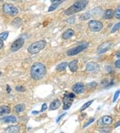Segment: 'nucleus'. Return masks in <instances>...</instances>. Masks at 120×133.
Returning a JSON list of instances; mask_svg holds the SVG:
<instances>
[{"mask_svg":"<svg viewBox=\"0 0 120 133\" xmlns=\"http://www.w3.org/2000/svg\"><path fill=\"white\" fill-rule=\"evenodd\" d=\"M115 65L117 69H120V59L116 61V62H115Z\"/></svg>","mask_w":120,"mask_h":133,"instance_id":"obj_34","label":"nucleus"},{"mask_svg":"<svg viewBox=\"0 0 120 133\" xmlns=\"http://www.w3.org/2000/svg\"><path fill=\"white\" fill-rule=\"evenodd\" d=\"M113 16H114V12H113V11L111 10H107L105 11L103 18L106 19H111Z\"/></svg>","mask_w":120,"mask_h":133,"instance_id":"obj_20","label":"nucleus"},{"mask_svg":"<svg viewBox=\"0 0 120 133\" xmlns=\"http://www.w3.org/2000/svg\"><path fill=\"white\" fill-rule=\"evenodd\" d=\"M91 18V15L89 12H86L84 14L82 15L81 17H80V19H82V20H87V19H89L90 18Z\"/></svg>","mask_w":120,"mask_h":133,"instance_id":"obj_26","label":"nucleus"},{"mask_svg":"<svg viewBox=\"0 0 120 133\" xmlns=\"http://www.w3.org/2000/svg\"><path fill=\"white\" fill-rule=\"evenodd\" d=\"M99 121H101V123L104 125H109L112 123L113 122V119L109 116H104L101 118V120H99Z\"/></svg>","mask_w":120,"mask_h":133,"instance_id":"obj_17","label":"nucleus"},{"mask_svg":"<svg viewBox=\"0 0 120 133\" xmlns=\"http://www.w3.org/2000/svg\"><path fill=\"white\" fill-rule=\"evenodd\" d=\"M24 42H25V40L22 38H19L15 40L11 44V50L12 52H16V51L19 50L23 46Z\"/></svg>","mask_w":120,"mask_h":133,"instance_id":"obj_8","label":"nucleus"},{"mask_svg":"<svg viewBox=\"0 0 120 133\" xmlns=\"http://www.w3.org/2000/svg\"><path fill=\"white\" fill-rule=\"evenodd\" d=\"M74 34H75V32H74V30L68 29L63 33L62 38L64 40H68V39L73 37L74 36Z\"/></svg>","mask_w":120,"mask_h":133,"instance_id":"obj_15","label":"nucleus"},{"mask_svg":"<svg viewBox=\"0 0 120 133\" xmlns=\"http://www.w3.org/2000/svg\"><path fill=\"white\" fill-rule=\"evenodd\" d=\"M94 120H95V119H94V118H91V119H90V120H88L87 122H85V124L83 125V128H86V127H88V126H89V125L91 124L92 123V122H93V121H94Z\"/></svg>","mask_w":120,"mask_h":133,"instance_id":"obj_30","label":"nucleus"},{"mask_svg":"<svg viewBox=\"0 0 120 133\" xmlns=\"http://www.w3.org/2000/svg\"><path fill=\"white\" fill-rule=\"evenodd\" d=\"M75 97L74 94L69 93V94H66L63 97V109L64 110H67L70 108L72 103L74 102V98Z\"/></svg>","mask_w":120,"mask_h":133,"instance_id":"obj_5","label":"nucleus"},{"mask_svg":"<svg viewBox=\"0 0 120 133\" xmlns=\"http://www.w3.org/2000/svg\"><path fill=\"white\" fill-rule=\"evenodd\" d=\"M46 44V41H44V40L37 41V42H34V43H33V44L29 46L28 49H27V51H28L29 53L35 55V54L38 53L41 50H43L45 47Z\"/></svg>","mask_w":120,"mask_h":133,"instance_id":"obj_3","label":"nucleus"},{"mask_svg":"<svg viewBox=\"0 0 120 133\" xmlns=\"http://www.w3.org/2000/svg\"><path fill=\"white\" fill-rule=\"evenodd\" d=\"M8 35H9V32L7 31H5V32H3L1 33L0 34V40L2 41H5L8 37Z\"/></svg>","mask_w":120,"mask_h":133,"instance_id":"obj_25","label":"nucleus"},{"mask_svg":"<svg viewBox=\"0 0 120 133\" xmlns=\"http://www.w3.org/2000/svg\"><path fill=\"white\" fill-rule=\"evenodd\" d=\"M46 67L40 62H36L32 65L30 69L31 77L35 80L42 79L46 74Z\"/></svg>","mask_w":120,"mask_h":133,"instance_id":"obj_1","label":"nucleus"},{"mask_svg":"<svg viewBox=\"0 0 120 133\" xmlns=\"http://www.w3.org/2000/svg\"><path fill=\"white\" fill-rule=\"evenodd\" d=\"M119 110H120V104H119Z\"/></svg>","mask_w":120,"mask_h":133,"instance_id":"obj_42","label":"nucleus"},{"mask_svg":"<svg viewBox=\"0 0 120 133\" xmlns=\"http://www.w3.org/2000/svg\"><path fill=\"white\" fill-rule=\"evenodd\" d=\"M93 102V100H91V101H89V102H86L85 104H83V105L82 106V108H80V111L81 112H82V111H84L85 110H86L87 108H89L90 106V105H91V104Z\"/></svg>","mask_w":120,"mask_h":133,"instance_id":"obj_24","label":"nucleus"},{"mask_svg":"<svg viewBox=\"0 0 120 133\" xmlns=\"http://www.w3.org/2000/svg\"><path fill=\"white\" fill-rule=\"evenodd\" d=\"M120 94V90H117V91L115 92V94H114V99H113V102H115V101L117 100V99L119 97V95Z\"/></svg>","mask_w":120,"mask_h":133,"instance_id":"obj_29","label":"nucleus"},{"mask_svg":"<svg viewBox=\"0 0 120 133\" xmlns=\"http://www.w3.org/2000/svg\"><path fill=\"white\" fill-rule=\"evenodd\" d=\"M3 45H4V43H3V41L0 40V49H2L3 47Z\"/></svg>","mask_w":120,"mask_h":133,"instance_id":"obj_36","label":"nucleus"},{"mask_svg":"<svg viewBox=\"0 0 120 133\" xmlns=\"http://www.w3.org/2000/svg\"><path fill=\"white\" fill-rule=\"evenodd\" d=\"M20 130V127L19 126H10V127H8L7 128L5 129V131L7 132H11V133H13V132H18Z\"/></svg>","mask_w":120,"mask_h":133,"instance_id":"obj_19","label":"nucleus"},{"mask_svg":"<svg viewBox=\"0 0 120 133\" xmlns=\"http://www.w3.org/2000/svg\"><path fill=\"white\" fill-rule=\"evenodd\" d=\"M86 70L88 72L96 73L99 70V66L97 63L94 62H90L86 65Z\"/></svg>","mask_w":120,"mask_h":133,"instance_id":"obj_10","label":"nucleus"},{"mask_svg":"<svg viewBox=\"0 0 120 133\" xmlns=\"http://www.w3.org/2000/svg\"><path fill=\"white\" fill-rule=\"evenodd\" d=\"M39 112H35V111H34V112H32V114H38Z\"/></svg>","mask_w":120,"mask_h":133,"instance_id":"obj_40","label":"nucleus"},{"mask_svg":"<svg viewBox=\"0 0 120 133\" xmlns=\"http://www.w3.org/2000/svg\"><path fill=\"white\" fill-rule=\"evenodd\" d=\"M61 105V102L58 99H55L50 104V110H55L59 108V106Z\"/></svg>","mask_w":120,"mask_h":133,"instance_id":"obj_16","label":"nucleus"},{"mask_svg":"<svg viewBox=\"0 0 120 133\" xmlns=\"http://www.w3.org/2000/svg\"><path fill=\"white\" fill-rule=\"evenodd\" d=\"M67 22L68 23H70V24H73V23L75 22V18H70L67 19Z\"/></svg>","mask_w":120,"mask_h":133,"instance_id":"obj_33","label":"nucleus"},{"mask_svg":"<svg viewBox=\"0 0 120 133\" xmlns=\"http://www.w3.org/2000/svg\"><path fill=\"white\" fill-rule=\"evenodd\" d=\"M67 66H69V70L72 73H75L78 69V60L75 59V60L71 61Z\"/></svg>","mask_w":120,"mask_h":133,"instance_id":"obj_13","label":"nucleus"},{"mask_svg":"<svg viewBox=\"0 0 120 133\" xmlns=\"http://www.w3.org/2000/svg\"><path fill=\"white\" fill-rule=\"evenodd\" d=\"M25 108H26V105H24V104H18V105H17L16 106H15L14 110L17 113H20V112H23Z\"/></svg>","mask_w":120,"mask_h":133,"instance_id":"obj_22","label":"nucleus"},{"mask_svg":"<svg viewBox=\"0 0 120 133\" xmlns=\"http://www.w3.org/2000/svg\"><path fill=\"white\" fill-rule=\"evenodd\" d=\"M72 89L75 94H80L83 92L84 89H85V87H84V85L82 83H77L72 87Z\"/></svg>","mask_w":120,"mask_h":133,"instance_id":"obj_11","label":"nucleus"},{"mask_svg":"<svg viewBox=\"0 0 120 133\" xmlns=\"http://www.w3.org/2000/svg\"><path fill=\"white\" fill-rule=\"evenodd\" d=\"M11 111V108L7 105H2L0 106V116L9 114Z\"/></svg>","mask_w":120,"mask_h":133,"instance_id":"obj_18","label":"nucleus"},{"mask_svg":"<svg viewBox=\"0 0 120 133\" xmlns=\"http://www.w3.org/2000/svg\"><path fill=\"white\" fill-rule=\"evenodd\" d=\"M116 57H117V58H120V51H119V52H117V55H116Z\"/></svg>","mask_w":120,"mask_h":133,"instance_id":"obj_39","label":"nucleus"},{"mask_svg":"<svg viewBox=\"0 0 120 133\" xmlns=\"http://www.w3.org/2000/svg\"><path fill=\"white\" fill-rule=\"evenodd\" d=\"M114 16L117 18V19H120V6H118L115 10V12L114 13Z\"/></svg>","mask_w":120,"mask_h":133,"instance_id":"obj_27","label":"nucleus"},{"mask_svg":"<svg viewBox=\"0 0 120 133\" xmlns=\"http://www.w3.org/2000/svg\"><path fill=\"white\" fill-rule=\"evenodd\" d=\"M0 121L3 123H15L17 122V118L14 116H9L3 117Z\"/></svg>","mask_w":120,"mask_h":133,"instance_id":"obj_14","label":"nucleus"},{"mask_svg":"<svg viewBox=\"0 0 120 133\" xmlns=\"http://www.w3.org/2000/svg\"><path fill=\"white\" fill-rule=\"evenodd\" d=\"M7 93H10L11 91V88H10V87L8 85H7Z\"/></svg>","mask_w":120,"mask_h":133,"instance_id":"obj_37","label":"nucleus"},{"mask_svg":"<svg viewBox=\"0 0 120 133\" xmlns=\"http://www.w3.org/2000/svg\"><path fill=\"white\" fill-rule=\"evenodd\" d=\"M67 65H68V63H67V62H63V63L59 64L58 66H56V69L58 70V71H64L67 68Z\"/></svg>","mask_w":120,"mask_h":133,"instance_id":"obj_23","label":"nucleus"},{"mask_svg":"<svg viewBox=\"0 0 120 133\" xmlns=\"http://www.w3.org/2000/svg\"><path fill=\"white\" fill-rule=\"evenodd\" d=\"M120 126V121H119V122H117V123L115 124V127H118Z\"/></svg>","mask_w":120,"mask_h":133,"instance_id":"obj_38","label":"nucleus"},{"mask_svg":"<svg viewBox=\"0 0 120 133\" xmlns=\"http://www.w3.org/2000/svg\"><path fill=\"white\" fill-rule=\"evenodd\" d=\"M66 0H50V2L51 3V5L49 8V11H54L58 6H59L61 3L64 2Z\"/></svg>","mask_w":120,"mask_h":133,"instance_id":"obj_12","label":"nucleus"},{"mask_svg":"<svg viewBox=\"0 0 120 133\" xmlns=\"http://www.w3.org/2000/svg\"><path fill=\"white\" fill-rule=\"evenodd\" d=\"M2 8H3V11L4 13L9 16H15L19 12L18 8L12 4H10V3H4Z\"/></svg>","mask_w":120,"mask_h":133,"instance_id":"obj_4","label":"nucleus"},{"mask_svg":"<svg viewBox=\"0 0 120 133\" xmlns=\"http://www.w3.org/2000/svg\"><path fill=\"white\" fill-rule=\"evenodd\" d=\"M88 26L90 30L92 32H99L103 28V24L100 21L98 20H91L88 23Z\"/></svg>","mask_w":120,"mask_h":133,"instance_id":"obj_7","label":"nucleus"},{"mask_svg":"<svg viewBox=\"0 0 120 133\" xmlns=\"http://www.w3.org/2000/svg\"><path fill=\"white\" fill-rule=\"evenodd\" d=\"M15 89L18 91H24L26 90L25 88L23 87H22V86H17L15 88Z\"/></svg>","mask_w":120,"mask_h":133,"instance_id":"obj_31","label":"nucleus"},{"mask_svg":"<svg viewBox=\"0 0 120 133\" xmlns=\"http://www.w3.org/2000/svg\"><path fill=\"white\" fill-rule=\"evenodd\" d=\"M111 42H109V41L103 42L98 47V53L99 55L105 53L106 52L108 51L111 49Z\"/></svg>","mask_w":120,"mask_h":133,"instance_id":"obj_9","label":"nucleus"},{"mask_svg":"<svg viewBox=\"0 0 120 133\" xmlns=\"http://www.w3.org/2000/svg\"><path fill=\"white\" fill-rule=\"evenodd\" d=\"M1 75H2V73H1V71H0V76H1Z\"/></svg>","mask_w":120,"mask_h":133,"instance_id":"obj_41","label":"nucleus"},{"mask_svg":"<svg viewBox=\"0 0 120 133\" xmlns=\"http://www.w3.org/2000/svg\"><path fill=\"white\" fill-rule=\"evenodd\" d=\"M87 43H83V44H80V45L77 46L76 47H74L73 49H71L67 50V55L68 56H75L77 54L82 52L84 50H85L87 48Z\"/></svg>","mask_w":120,"mask_h":133,"instance_id":"obj_6","label":"nucleus"},{"mask_svg":"<svg viewBox=\"0 0 120 133\" xmlns=\"http://www.w3.org/2000/svg\"><path fill=\"white\" fill-rule=\"evenodd\" d=\"M11 1H16V0H11Z\"/></svg>","mask_w":120,"mask_h":133,"instance_id":"obj_43","label":"nucleus"},{"mask_svg":"<svg viewBox=\"0 0 120 133\" xmlns=\"http://www.w3.org/2000/svg\"><path fill=\"white\" fill-rule=\"evenodd\" d=\"M47 104H45V103H44V104H43V105H42V109H41V110H40V112H43V111H45V110H47Z\"/></svg>","mask_w":120,"mask_h":133,"instance_id":"obj_32","label":"nucleus"},{"mask_svg":"<svg viewBox=\"0 0 120 133\" xmlns=\"http://www.w3.org/2000/svg\"><path fill=\"white\" fill-rule=\"evenodd\" d=\"M87 3V0H80L79 2H75L73 5H71L69 8L65 11L64 14L66 16H71L73 14L78 13L79 11L84 10V8H85Z\"/></svg>","mask_w":120,"mask_h":133,"instance_id":"obj_2","label":"nucleus"},{"mask_svg":"<svg viewBox=\"0 0 120 133\" xmlns=\"http://www.w3.org/2000/svg\"><path fill=\"white\" fill-rule=\"evenodd\" d=\"M119 29H120V22H119V23H117V24H115V26L113 27L111 31V32L114 33V32H115L116 31H117L118 30H119Z\"/></svg>","mask_w":120,"mask_h":133,"instance_id":"obj_28","label":"nucleus"},{"mask_svg":"<svg viewBox=\"0 0 120 133\" xmlns=\"http://www.w3.org/2000/svg\"><path fill=\"white\" fill-rule=\"evenodd\" d=\"M66 114V113H64V114H61V116H59V118H57V120H56V122H58L59 121V120H60V119L61 118H62L63 116H65Z\"/></svg>","mask_w":120,"mask_h":133,"instance_id":"obj_35","label":"nucleus"},{"mask_svg":"<svg viewBox=\"0 0 120 133\" xmlns=\"http://www.w3.org/2000/svg\"><path fill=\"white\" fill-rule=\"evenodd\" d=\"M11 24H12V25L13 26L16 27V28H19L22 24V20H21V19L20 18H16L13 19Z\"/></svg>","mask_w":120,"mask_h":133,"instance_id":"obj_21","label":"nucleus"}]
</instances>
